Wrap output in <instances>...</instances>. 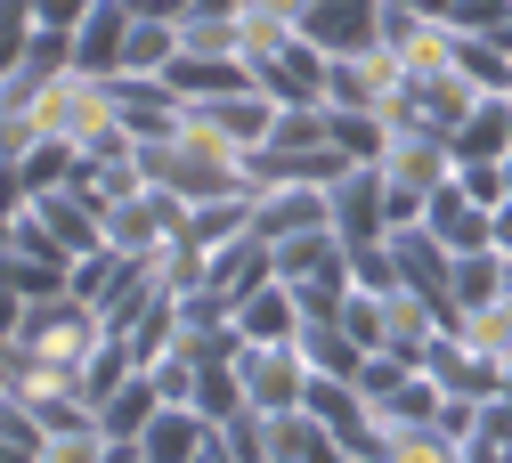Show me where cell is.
I'll return each instance as SVG.
<instances>
[{"instance_id":"obj_24","label":"cell","mask_w":512,"mask_h":463,"mask_svg":"<svg viewBox=\"0 0 512 463\" xmlns=\"http://www.w3.org/2000/svg\"><path fill=\"white\" fill-rule=\"evenodd\" d=\"M163 82H171L179 98H220V90H244V82H252V65H244V57H196V49H179V57L163 65Z\"/></svg>"},{"instance_id":"obj_39","label":"cell","mask_w":512,"mask_h":463,"mask_svg":"<svg viewBox=\"0 0 512 463\" xmlns=\"http://www.w3.org/2000/svg\"><path fill=\"white\" fill-rule=\"evenodd\" d=\"M496 244H512V195L496 204Z\"/></svg>"},{"instance_id":"obj_35","label":"cell","mask_w":512,"mask_h":463,"mask_svg":"<svg viewBox=\"0 0 512 463\" xmlns=\"http://www.w3.org/2000/svg\"><path fill=\"white\" fill-rule=\"evenodd\" d=\"M33 0H0V74H9V65L25 57V41H33Z\"/></svg>"},{"instance_id":"obj_30","label":"cell","mask_w":512,"mask_h":463,"mask_svg":"<svg viewBox=\"0 0 512 463\" xmlns=\"http://www.w3.org/2000/svg\"><path fill=\"white\" fill-rule=\"evenodd\" d=\"M179 49H196V57H244L236 9H187L179 17Z\"/></svg>"},{"instance_id":"obj_1","label":"cell","mask_w":512,"mask_h":463,"mask_svg":"<svg viewBox=\"0 0 512 463\" xmlns=\"http://www.w3.org/2000/svg\"><path fill=\"white\" fill-rule=\"evenodd\" d=\"M106 334H114V325H106V309L90 293H74V285L33 293L25 317H17V334H9V374L17 366H66V374H82Z\"/></svg>"},{"instance_id":"obj_7","label":"cell","mask_w":512,"mask_h":463,"mask_svg":"<svg viewBox=\"0 0 512 463\" xmlns=\"http://www.w3.org/2000/svg\"><path fill=\"white\" fill-rule=\"evenodd\" d=\"M334 204H326V187H309V179H277V187H252V236H301V228H326Z\"/></svg>"},{"instance_id":"obj_26","label":"cell","mask_w":512,"mask_h":463,"mask_svg":"<svg viewBox=\"0 0 512 463\" xmlns=\"http://www.w3.org/2000/svg\"><path fill=\"white\" fill-rule=\"evenodd\" d=\"M382 463H464V439L439 423H382Z\"/></svg>"},{"instance_id":"obj_27","label":"cell","mask_w":512,"mask_h":463,"mask_svg":"<svg viewBox=\"0 0 512 463\" xmlns=\"http://www.w3.org/2000/svg\"><path fill=\"white\" fill-rule=\"evenodd\" d=\"M171 57H179V17H131V41H122L114 74H163Z\"/></svg>"},{"instance_id":"obj_29","label":"cell","mask_w":512,"mask_h":463,"mask_svg":"<svg viewBox=\"0 0 512 463\" xmlns=\"http://www.w3.org/2000/svg\"><path fill=\"white\" fill-rule=\"evenodd\" d=\"M334 147L350 163H382V155H391V122H382V106H334Z\"/></svg>"},{"instance_id":"obj_31","label":"cell","mask_w":512,"mask_h":463,"mask_svg":"<svg viewBox=\"0 0 512 463\" xmlns=\"http://www.w3.org/2000/svg\"><path fill=\"white\" fill-rule=\"evenodd\" d=\"M439 399H447V390L415 366L399 390H382V399H374V415H382V423H439Z\"/></svg>"},{"instance_id":"obj_37","label":"cell","mask_w":512,"mask_h":463,"mask_svg":"<svg viewBox=\"0 0 512 463\" xmlns=\"http://www.w3.org/2000/svg\"><path fill=\"white\" fill-rule=\"evenodd\" d=\"M456 179H464V187L480 195V204H488V212H496V204H504V195H512V187H504V163H456Z\"/></svg>"},{"instance_id":"obj_42","label":"cell","mask_w":512,"mask_h":463,"mask_svg":"<svg viewBox=\"0 0 512 463\" xmlns=\"http://www.w3.org/2000/svg\"><path fill=\"white\" fill-rule=\"evenodd\" d=\"M0 455H9V447H0Z\"/></svg>"},{"instance_id":"obj_25","label":"cell","mask_w":512,"mask_h":463,"mask_svg":"<svg viewBox=\"0 0 512 463\" xmlns=\"http://www.w3.org/2000/svg\"><path fill=\"white\" fill-rule=\"evenodd\" d=\"M293 342H301V358H309L317 374H358V358H366V342L342 325V309H334V317H301Z\"/></svg>"},{"instance_id":"obj_20","label":"cell","mask_w":512,"mask_h":463,"mask_svg":"<svg viewBox=\"0 0 512 463\" xmlns=\"http://www.w3.org/2000/svg\"><path fill=\"white\" fill-rule=\"evenodd\" d=\"M456 163H504L512 155V90H488L464 122H456Z\"/></svg>"},{"instance_id":"obj_40","label":"cell","mask_w":512,"mask_h":463,"mask_svg":"<svg viewBox=\"0 0 512 463\" xmlns=\"http://www.w3.org/2000/svg\"><path fill=\"white\" fill-rule=\"evenodd\" d=\"M0 382H9V350H0Z\"/></svg>"},{"instance_id":"obj_22","label":"cell","mask_w":512,"mask_h":463,"mask_svg":"<svg viewBox=\"0 0 512 463\" xmlns=\"http://www.w3.org/2000/svg\"><path fill=\"white\" fill-rule=\"evenodd\" d=\"M301 33L326 41V49H366V41L382 33V0H309Z\"/></svg>"},{"instance_id":"obj_13","label":"cell","mask_w":512,"mask_h":463,"mask_svg":"<svg viewBox=\"0 0 512 463\" xmlns=\"http://www.w3.org/2000/svg\"><path fill=\"white\" fill-rule=\"evenodd\" d=\"M163 407V390H155V374L139 366L131 382H114L106 390V399H98V423H106V439H114V455L106 463H131L139 455V431H147V415Z\"/></svg>"},{"instance_id":"obj_38","label":"cell","mask_w":512,"mask_h":463,"mask_svg":"<svg viewBox=\"0 0 512 463\" xmlns=\"http://www.w3.org/2000/svg\"><path fill=\"white\" fill-rule=\"evenodd\" d=\"M139 17H179V0H131Z\"/></svg>"},{"instance_id":"obj_11","label":"cell","mask_w":512,"mask_h":463,"mask_svg":"<svg viewBox=\"0 0 512 463\" xmlns=\"http://www.w3.org/2000/svg\"><path fill=\"white\" fill-rule=\"evenodd\" d=\"M187 106H196V114H212V122L228 130V139L252 155V147H269V139H277V106H285V98H269L261 82H244V90H220V98H187Z\"/></svg>"},{"instance_id":"obj_14","label":"cell","mask_w":512,"mask_h":463,"mask_svg":"<svg viewBox=\"0 0 512 463\" xmlns=\"http://www.w3.org/2000/svg\"><path fill=\"white\" fill-rule=\"evenodd\" d=\"M277 277H285V285H326V277H334V285H350V244L334 236V220H326V228L285 236V244H277Z\"/></svg>"},{"instance_id":"obj_28","label":"cell","mask_w":512,"mask_h":463,"mask_svg":"<svg viewBox=\"0 0 512 463\" xmlns=\"http://www.w3.org/2000/svg\"><path fill=\"white\" fill-rule=\"evenodd\" d=\"M155 277H163L171 293H204V285H212V244H196L187 228L163 236V244H155Z\"/></svg>"},{"instance_id":"obj_4","label":"cell","mask_w":512,"mask_h":463,"mask_svg":"<svg viewBox=\"0 0 512 463\" xmlns=\"http://www.w3.org/2000/svg\"><path fill=\"white\" fill-rule=\"evenodd\" d=\"M407 74H415V65H407L399 49H382V41L334 49V57H326V106H382Z\"/></svg>"},{"instance_id":"obj_16","label":"cell","mask_w":512,"mask_h":463,"mask_svg":"<svg viewBox=\"0 0 512 463\" xmlns=\"http://www.w3.org/2000/svg\"><path fill=\"white\" fill-rule=\"evenodd\" d=\"M204 439H212V415H204L196 399H163V407L147 415V431H139V455L187 463V455H204Z\"/></svg>"},{"instance_id":"obj_5","label":"cell","mask_w":512,"mask_h":463,"mask_svg":"<svg viewBox=\"0 0 512 463\" xmlns=\"http://www.w3.org/2000/svg\"><path fill=\"white\" fill-rule=\"evenodd\" d=\"M391 260H399V285H415L423 301L447 309V325L464 317V309H456V252L431 236V220H399V228H391Z\"/></svg>"},{"instance_id":"obj_10","label":"cell","mask_w":512,"mask_h":463,"mask_svg":"<svg viewBox=\"0 0 512 463\" xmlns=\"http://www.w3.org/2000/svg\"><path fill=\"white\" fill-rule=\"evenodd\" d=\"M155 277V260H139V252H114V244H98V252H82L74 260V293H90L106 317L122 309V301H139V285Z\"/></svg>"},{"instance_id":"obj_21","label":"cell","mask_w":512,"mask_h":463,"mask_svg":"<svg viewBox=\"0 0 512 463\" xmlns=\"http://www.w3.org/2000/svg\"><path fill=\"white\" fill-rule=\"evenodd\" d=\"M342 439L326 415H309V407H277L269 415V463H334Z\"/></svg>"},{"instance_id":"obj_23","label":"cell","mask_w":512,"mask_h":463,"mask_svg":"<svg viewBox=\"0 0 512 463\" xmlns=\"http://www.w3.org/2000/svg\"><path fill=\"white\" fill-rule=\"evenodd\" d=\"M236 325H244V342H293L301 334V293L285 277H269L261 293L236 301Z\"/></svg>"},{"instance_id":"obj_41","label":"cell","mask_w":512,"mask_h":463,"mask_svg":"<svg viewBox=\"0 0 512 463\" xmlns=\"http://www.w3.org/2000/svg\"><path fill=\"white\" fill-rule=\"evenodd\" d=\"M504 187H512V155H504Z\"/></svg>"},{"instance_id":"obj_19","label":"cell","mask_w":512,"mask_h":463,"mask_svg":"<svg viewBox=\"0 0 512 463\" xmlns=\"http://www.w3.org/2000/svg\"><path fill=\"white\" fill-rule=\"evenodd\" d=\"M98 228H106V244H114V252H139V260H155V244L171 236V228H163V204H155V187L98 204Z\"/></svg>"},{"instance_id":"obj_34","label":"cell","mask_w":512,"mask_h":463,"mask_svg":"<svg viewBox=\"0 0 512 463\" xmlns=\"http://www.w3.org/2000/svg\"><path fill=\"white\" fill-rule=\"evenodd\" d=\"M456 334H464V342H472L480 358H496V366H504V358H512V301L464 309V317H456Z\"/></svg>"},{"instance_id":"obj_8","label":"cell","mask_w":512,"mask_h":463,"mask_svg":"<svg viewBox=\"0 0 512 463\" xmlns=\"http://www.w3.org/2000/svg\"><path fill=\"white\" fill-rule=\"evenodd\" d=\"M423 220H431V236L447 244V252H472V244H496V212L480 204V195L447 171L439 187H431V204H423Z\"/></svg>"},{"instance_id":"obj_18","label":"cell","mask_w":512,"mask_h":463,"mask_svg":"<svg viewBox=\"0 0 512 463\" xmlns=\"http://www.w3.org/2000/svg\"><path fill=\"white\" fill-rule=\"evenodd\" d=\"M131 0H90L82 25H74V65H90V74H114L122 65V41H131Z\"/></svg>"},{"instance_id":"obj_6","label":"cell","mask_w":512,"mask_h":463,"mask_svg":"<svg viewBox=\"0 0 512 463\" xmlns=\"http://www.w3.org/2000/svg\"><path fill=\"white\" fill-rule=\"evenodd\" d=\"M326 204H334V236H342L350 252H366V244L391 236V204H382V163H350V171L326 187Z\"/></svg>"},{"instance_id":"obj_36","label":"cell","mask_w":512,"mask_h":463,"mask_svg":"<svg viewBox=\"0 0 512 463\" xmlns=\"http://www.w3.org/2000/svg\"><path fill=\"white\" fill-rule=\"evenodd\" d=\"M480 407H488V399H464V390H447V399H439V431H447V439H472V431H480Z\"/></svg>"},{"instance_id":"obj_2","label":"cell","mask_w":512,"mask_h":463,"mask_svg":"<svg viewBox=\"0 0 512 463\" xmlns=\"http://www.w3.org/2000/svg\"><path fill=\"white\" fill-rule=\"evenodd\" d=\"M456 171V147L431 139V130H407V139H391V155H382V204H391V228L399 220H423L431 187Z\"/></svg>"},{"instance_id":"obj_17","label":"cell","mask_w":512,"mask_h":463,"mask_svg":"<svg viewBox=\"0 0 512 463\" xmlns=\"http://www.w3.org/2000/svg\"><path fill=\"white\" fill-rule=\"evenodd\" d=\"M277 277V244L269 236H228V244H212V293H228V301H244V293H261Z\"/></svg>"},{"instance_id":"obj_32","label":"cell","mask_w":512,"mask_h":463,"mask_svg":"<svg viewBox=\"0 0 512 463\" xmlns=\"http://www.w3.org/2000/svg\"><path fill=\"white\" fill-rule=\"evenodd\" d=\"M456 65H464L480 90H512V49L496 33H456Z\"/></svg>"},{"instance_id":"obj_3","label":"cell","mask_w":512,"mask_h":463,"mask_svg":"<svg viewBox=\"0 0 512 463\" xmlns=\"http://www.w3.org/2000/svg\"><path fill=\"white\" fill-rule=\"evenodd\" d=\"M236 382H244V407L277 415V407H301L309 358H301V342H244L236 350Z\"/></svg>"},{"instance_id":"obj_12","label":"cell","mask_w":512,"mask_h":463,"mask_svg":"<svg viewBox=\"0 0 512 463\" xmlns=\"http://www.w3.org/2000/svg\"><path fill=\"white\" fill-rule=\"evenodd\" d=\"M423 374H431L439 390H464V399H496V390H504V366H496V358H480V350L456 334V325H447V334L423 350Z\"/></svg>"},{"instance_id":"obj_9","label":"cell","mask_w":512,"mask_h":463,"mask_svg":"<svg viewBox=\"0 0 512 463\" xmlns=\"http://www.w3.org/2000/svg\"><path fill=\"white\" fill-rule=\"evenodd\" d=\"M326 41H309V33H293L285 49H269L261 65H252V82H261L269 98H326Z\"/></svg>"},{"instance_id":"obj_15","label":"cell","mask_w":512,"mask_h":463,"mask_svg":"<svg viewBox=\"0 0 512 463\" xmlns=\"http://www.w3.org/2000/svg\"><path fill=\"white\" fill-rule=\"evenodd\" d=\"M439 334H447V309H439V301H423L415 285L382 293V350H399V358L423 366V350H431Z\"/></svg>"},{"instance_id":"obj_33","label":"cell","mask_w":512,"mask_h":463,"mask_svg":"<svg viewBox=\"0 0 512 463\" xmlns=\"http://www.w3.org/2000/svg\"><path fill=\"white\" fill-rule=\"evenodd\" d=\"M0 447L25 455V463H41V415H33V399H25L17 382H0Z\"/></svg>"}]
</instances>
